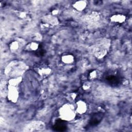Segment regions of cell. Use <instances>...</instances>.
Returning <instances> with one entry per match:
<instances>
[{
	"mask_svg": "<svg viewBox=\"0 0 132 132\" xmlns=\"http://www.w3.org/2000/svg\"><path fill=\"white\" fill-rule=\"evenodd\" d=\"M45 128V124L41 122H34L30 123L27 127L28 129L26 130L29 131H36L42 130Z\"/></svg>",
	"mask_w": 132,
	"mask_h": 132,
	"instance_id": "obj_1",
	"label": "cell"
},
{
	"mask_svg": "<svg viewBox=\"0 0 132 132\" xmlns=\"http://www.w3.org/2000/svg\"><path fill=\"white\" fill-rule=\"evenodd\" d=\"M86 5H87V3L85 1H80L74 3V5H73V7L78 10H82L84 9H85Z\"/></svg>",
	"mask_w": 132,
	"mask_h": 132,
	"instance_id": "obj_2",
	"label": "cell"
},
{
	"mask_svg": "<svg viewBox=\"0 0 132 132\" xmlns=\"http://www.w3.org/2000/svg\"><path fill=\"white\" fill-rule=\"evenodd\" d=\"M102 118V116L100 114H98L93 116L91 119V125H96L98 124Z\"/></svg>",
	"mask_w": 132,
	"mask_h": 132,
	"instance_id": "obj_3",
	"label": "cell"
},
{
	"mask_svg": "<svg viewBox=\"0 0 132 132\" xmlns=\"http://www.w3.org/2000/svg\"><path fill=\"white\" fill-rule=\"evenodd\" d=\"M9 97L10 100L14 101L17 99V92L16 90L14 89L12 87V88L10 89L9 92Z\"/></svg>",
	"mask_w": 132,
	"mask_h": 132,
	"instance_id": "obj_4",
	"label": "cell"
},
{
	"mask_svg": "<svg viewBox=\"0 0 132 132\" xmlns=\"http://www.w3.org/2000/svg\"><path fill=\"white\" fill-rule=\"evenodd\" d=\"M125 19V16L122 15H115L111 18V20L114 22H122L124 21Z\"/></svg>",
	"mask_w": 132,
	"mask_h": 132,
	"instance_id": "obj_5",
	"label": "cell"
},
{
	"mask_svg": "<svg viewBox=\"0 0 132 132\" xmlns=\"http://www.w3.org/2000/svg\"><path fill=\"white\" fill-rule=\"evenodd\" d=\"M66 126L62 122H58L55 125L54 129L57 131H64L66 129Z\"/></svg>",
	"mask_w": 132,
	"mask_h": 132,
	"instance_id": "obj_6",
	"label": "cell"
},
{
	"mask_svg": "<svg viewBox=\"0 0 132 132\" xmlns=\"http://www.w3.org/2000/svg\"><path fill=\"white\" fill-rule=\"evenodd\" d=\"M107 81L112 84H116L118 82V81H119V78H117V77H115L114 76H108L107 78H106Z\"/></svg>",
	"mask_w": 132,
	"mask_h": 132,
	"instance_id": "obj_7",
	"label": "cell"
},
{
	"mask_svg": "<svg viewBox=\"0 0 132 132\" xmlns=\"http://www.w3.org/2000/svg\"><path fill=\"white\" fill-rule=\"evenodd\" d=\"M70 107H65L64 108V111H63V114L65 115V117H71L73 114V112L71 108H69Z\"/></svg>",
	"mask_w": 132,
	"mask_h": 132,
	"instance_id": "obj_8",
	"label": "cell"
},
{
	"mask_svg": "<svg viewBox=\"0 0 132 132\" xmlns=\"http://www.w3.org/2000/svg\"><path fill=\"white\" fill-rule=\"evenodd\" d=\"M62 60L65 63H71L73 62V57H72L71 56L67 55V56H64L63 57Z\"/></svg>",
	"mask_w": 132,
	"mask_h": 132,
	"instance_id": "obj_9",
	"label": "cell"
},
{
	"mask_svg": "<svg viewBox=\"0 0 132 132\" xmlns=\"http://www.w3.org/2000/svg\"><path fill=\"white\" fill-rule=\"evenodd\" d=\"M86 110V106L85 105V104L83 102H81L79 104V106H78V110L81 113H83L84 112H85Z\"/></svg>",
	"mask_w": 132,
	"mask_h": 132,
	"instance_id": "obj_10",
	"label": "cell"
},
{
	"mask_svg": "<svg viewBox=\"0 0 132 132\" xmlns=\"http://www.w3.org/2000/svg\"><path fill=\"white\" fill-rule=\"evenodd\" d=\"M38 48V46L37 43H32L31 45V49L32 50H36Z\"/></svg>",
	"mask_w": 132,
	"mask_h": 132,
	"instance_id": "obj_11",
	"label": "cell"
},
{
	"mask_svg": "<svg viewBox=\"0 0 132 132\" xmlns=\"http://www.w3.org/2000/svg\"><path fill=\"white\" fill-rule=\"evenodd\" d=\"M18 48V44L16 42H13L12 43V45L11 46V48L12 50L16 49Z\"/></svg>",
	"mask_w": 132,
	"mask_h": 132,
	"instance_id": "obj_12",
	"label": "cell"
}]
</instances>
